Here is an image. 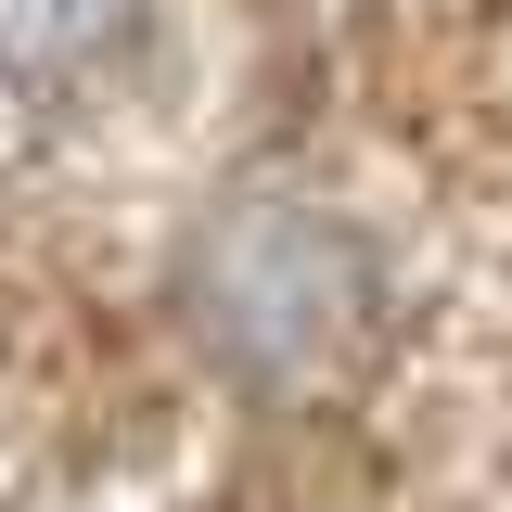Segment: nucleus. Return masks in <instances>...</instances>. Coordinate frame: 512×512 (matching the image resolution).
<instances>
[{
	"mask_svg": "<svg viewBox=\"0 0 512 512\" xmlns=\"http://www.w3.org/2000/svg\"><path fill=\"white\" fill-rule=\"evenodd\" d=\"M192 295H205V333H218V359L256 384L308 372L320 346L346 333V308L372 295V269H359V231L308 205V192H256L218 218V244L192 269Z\"/></svg>",
	"mask_w": 512,
	"mask_h": 512,
	"instance_id": "1",
	"label": "nucleus"
},
{
	"mask_svg": "<svg viewBox=\"0 0 512 512\" xmlns=\"http://www.w3.org/2000/svg\"><path fill=\"white\" fill-rule=\"evenodd\" d=\"M141 0H0V64L13 77H52V64H90Z\"/></svg>",
	"mask_w": 512,
	"mask_h": 512,
	"instance_id": "2",
	"label": "nucleus"
}]
</instances>
